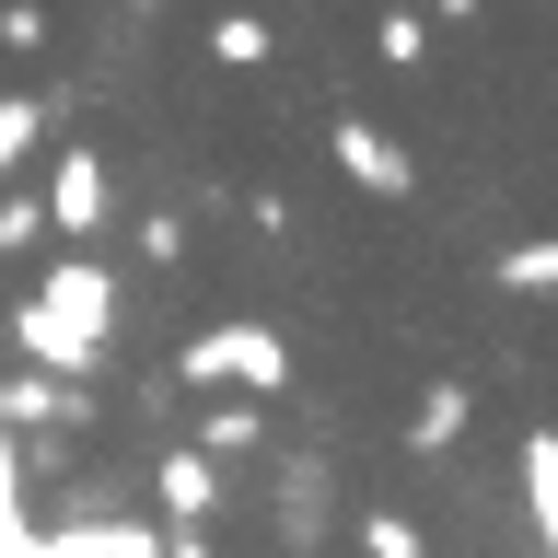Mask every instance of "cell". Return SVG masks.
Segmentation results:
<instances>
[{"label": "cell", "instance_id": "obj_1", "mask_svg": "<svg viewBox=\"0 0 558 558\" xmlns=\"http://www.w3.org/2000/svg\"><path fill=\"white\" fill-rule=\"evenodd\" d=\"M0 338H12V361H35V373H105V349H117V268H105V256H59V268L12 303Z\"/></svg>", "mask_w": 558, "mask_h": 558}, {"label": "cell", "instance_id": "obj_2", "mask_svg": "<svg viewBox=\"0 0 558 558\" xmlns=\"http://www.w3.org/2000/svg\"><path fill=\"white\" fill-rule=\"evenodd\" d=\"M186 384H209V396H279V384H291V338L256 326V314L198 326V338H186Z\"/></svg>", "mask_w": 558, "mask_h": 558}, {"label": "cell", "instance_id": "obj_3", "mask_svg": "<svg viewBox=\"0 0 558 558\" xmlns=\"http://www.w3.org/2000/svg\"><path fill=\"white\" fill-rule=\"evenodd\" d=\"M105 221H117V174H105V151H94V140H70L59 163H47V233L94 244Z\"/></svg>", "mask_w": 558, "mask_h": 558}, {"label": "cell", "instance_id": "obj_4", "mask_svg": "<svg viewBox=\"0 0 558 558\" xmlns=\"http://www.w3.org/2000/svg\"><path fill=\"white\" fill-rule=\"evenodd\" d=\"M151 488H163V535H174V547H198L209 512H221V453H209V442H174L163 465H151Z\"/></svg>", "mask_w": 558, "mask_h": 558}, {"label": "cell", "instance_id": "obj_5", "mask_svg": "<svg viewBox=\"0 0 558 558\" xmlns=\"http://www.w3.org/2000/svg\"><path fill=\"white\" fill-rule=\"evenodd\" d=\"M326 151H338V174L361 186V198H408V186H418V163L373 129V117H338V129H326Z\"/></svg>", "mask_w": 558, "mask_h": 558}, {"label": "cell", "instance_id": "obj_6", "mask_svg": "<svg viewBox=\"0 0 558 558\" xmlns=\"http://www.w3.org/2000/svg\"><path fill=\"white\" fill-rule=\"evenodd\" d=\"M523 535L558 558V430H523Z\"/></svg>", "mask_w": 558, "mask_h": 558}, {"label": "cell", "instance_id": "obj_7", "mask_svg": "<svg viewBox=\"0 0 558 558\" xmlns=\"http://www.w3.org/2000/svg\"><path fill=\"white\" fill-rule=\"evenodd\" d=\"M279 535H326V453H303V465H279Z\"/></svg>", "mask_w": 558, "mask_h": 558}, {"label": "cell", "instance_id": "obj_8", "mask_svg": "<svg viewBox=\"0 0 558 558\" xmlns=\"http://www.w3.org/2000/svg\"><path fill=\"white\" fill-rule=\"evenodd\" d=\"M465 418H477V396H465V384H430L418 418H408V453H453V442H465Z\"/></svg>", "mask_w": 558, "mask_h": 558}, {"label": "cell", "instance_id": "obj_9", "mask_svg": "<svg viewBox=\"0 0 558 558\" xmlns=\"http://www.w3.org/2000/svg\"><path fill=\"white\" fill-rule=\"evenodd\" d=\"M198 442L209 453H256V442H268V396H221V408L198 418Z\"/></svg>", "mask_w": 558, "mask_h": 558}, {"label": "cell", "instance_id": "obj_10", "mask_svg": "<svg viewBox=\"0 0 558 558\" xmlns=\"http://www.w3.org/2000/svg\"><path fill=\"white\" fill-rule=\"evenodd\" d=\"M209 59H221V70H268V59H279V35L256 24V12H221V24H209Z\"/></svg>", "mask_w": 558, "mask_h": 558}, {"label": "cell", "instance_id": "obj_11", "mask_svg": "<svg viewBox=\"0 0 558 558\" xmlns=\"http://www.w3.org/2000/svg\"><path fill=\"white\" fill-rule=\"evenodd\" d=\"M35 523H24V453H12V418H0V558H24Z\"/></svg>", "mask_w": 558, "mask_h": 558}, {"label": "cell", "instance_id": "obj_12", "mask_svg": "<svg viewBox=\"0 0 558 558\" xmlns=\"http://www.w3.org/2000/svg\"><path fill=\"white\" fill-rule=\"evenodd\" d=\"M500 291H558V233H535V244H500Z\"/></svg>", "mask_w": 558, "mask_h": 558}, {"label": "cell", "instance_id": "obj_13", "mask_svg": "<svg viewBox=\"0 0 558 558\" xmlns=\"http://www.w3.org/2000/svg\"><path fill=\"white\" fill-rule=\"evenodd\" d=\"M373 47H384V70H418V59H430V12H384Z\"/></svg>", "mask_w": 558, "mask_h": 558}, {"label": "cell", "instance_id": "obj_14", "mask_svg": "<svg viewBox=\"0 0 558 558\" xmlns=\"http://www.w3.org/2000/svg\"><path fill=\"white\" fill-rule=\"evenodd\" d=\"M47 244V198H0V256H35Z\"/></svg>", "mask_w": 558, "mask_h": 558}, {"label": "cell", "instance_id": "obj_15", "mask_svg": "<svg viewBox=\"0 0 558 558\" xmlns=\"http://www.w3.org/2000/svg\"><path fill=\"white\" fill-rule=\"evenodd\" d=\"M361 547H373V558H408V547H418V523H396V512H361Z\"/></svg>", "mask_w": 558, "mask_h": 558}, {"label": "cell", "instance_id": "obj_16", "mask_svg": "<svg viewBox=\"0 0 558 558\" xmlns=\"http://www.w3.org/2000/svg\"><path fill=\"white\" fill-rule=\"evenodd\" d=\"M140 256H151V268H174V256H186V221H163V209H151V221H140Z\"/></svg>", "mask_w": 558, "mask_h": 558}]
</instances>
